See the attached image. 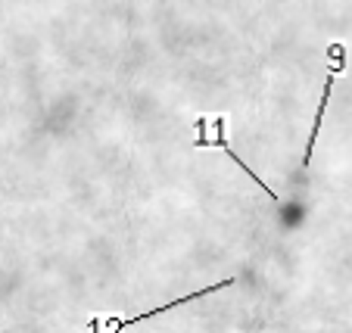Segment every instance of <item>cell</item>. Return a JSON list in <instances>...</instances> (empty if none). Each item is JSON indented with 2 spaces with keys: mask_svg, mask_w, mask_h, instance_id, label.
Returning <instances> with one entry per match:
<instances>
[{
  "mask_svg": "<svg viewBox=\"0 0 352 333\" xmlns=\"http://www.w3.org/2000/svg\"><path fill=\"white\" fill-rule=\"evenodd\" d=\"M234 280H237V277L219 280V284H212V287H203V290H197V293H190V296H181V299H172V302H166V306H160V308H150V312H144V314H134V318H107V321H103V324H109V327H113V333H125L128 327L140 324V321H150V318H156V314L168 312V308H178V306H184V302L203 299V296L215 293V290H228V287H234Z\"/></svg>",
  "mask_w": 352,
  "mask_h": 333,
  "instance_id": "cell-1",
  "label": "cell"
},
{
  "mask_svg": "<svg viewBox=\"0 0 352 333\" xmlns=\"http://www.w3.org/2000/svg\"><path fill=\"white\" fill-rule=\"evenodd\" d=\"M212 128H215V131H219V134H215V140H206V137H203V134H199V140H197V143H193V147H197V150H209V147H215V150H225V153H228V156H231V159H234V162H237V165H240V168H243V172H246V174H250V178H253V181H256V184H259V187H262V190H265V194H268V196H272V200H278V194H274L272 187H268V184H265V181H262V178H259V174H256V172H253V168L246 165V162H243V159H240V156H234V150H228V137H225V128H228V115H219V119H215V125H212Z\"/></svg>",
  "mask_w": 352,
  "mask_h": 333,
  "instance_id": "cell-2",
  "label": "cell"
}]
</instances>
